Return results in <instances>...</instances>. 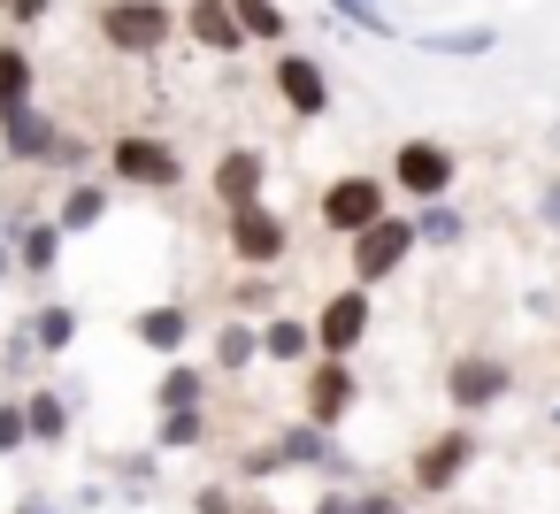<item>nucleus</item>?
<instances>
[{
	"mask_svg": "<svg viewBox=\"0 0 560 514\" xmlns=\"http://www.w3.org/2000/svg\"><path fill=\"white\" fill-rule=\"evenodd\" d=\"M101 39L124 55H154L170 39V9L162 0H116V9H101Z\"/></svg>",
	"mask_w": 560,
	"mask_h": 514,
	"instance_id": "obj_1",
	"label": "nucleus"
},
{
	"mask_svg": "<svg viewBox=\"0 0 560 514\" xmlns=\"http://www.w3.org/2000/svg\"><path fill=\"white\" fill-rule=\"evenodd\" d=\"M407 246H415V231H407V223H392V215H376L369 231H353V277H361V284L392 277V269L407 261Z\"/></svg>",
	"mask_w": 560,
	"mask_h": 514,
	"instance_id": "obj_2",
	"label": "nucleus"
},
{
	"mask_svg": "<svg viewBox=\"0 0 560 514\" xmlns=\"http://www.w3.org/2000/svg\"><path fill=\"white\" fill-rule=\"evenodd\" d=\"M384 215V185L376 177H338L330 192H323V223L330 231H369Z\"/></svg>",
	"mask_w": 560,
	"mask_h": 514,
	"instance_id": "obj_3",
	"label": "nucleus"
},
{
	"mask_svg": "<svg viewBox=\"0 0 560 514\" xmlns=\"http://www.w3.org/2000/svg\"><path fill=\"white\" fill-rule=\"evenodd\" d=\"M231 254H238V261H254V269H269V261L284 254V223H277L261 200L231 208Z\"/></svg>",
	"mask_w": 560,
	"mask_h": 514,
	"instance_id": "obj_4",
	"label": "nucleus"
},
{
	"mask_svg": "<svg viewBox=\"0 0 560 514\" xmlns=\"http://www.w3.org/2000/svg\"><path fill=\"white\" fill-rule=\"evenodd\" d=\"M399 192H422V200L453 192V154L438 139H407L399 147Z\"/></svg>",
	"mask_w": 560,
	"mask_h": 514,
	"instance_id": "obj_5",
	"label": "nucleus"
},
{
	"mask_svg": "<svg viewBox=\"0 0 560 514\" xmlns=\"http://www.w3.org/2000/svg\"><path fill=\"white\" fill-rule=\"evenodd\" d=\"M277 93H284L292 116H323V108H330V78H323V62H307V55H284V62H277Z\"/></svg>",
	"mask_w": 560,
	"mask_h": 514,
	"instance_id": "obj_6",
	"label": "nucleus"
},
{
	"mask_svg": "<svg viewBox=\"0 0 560 514\" xmlns=\"http://www.w3.org/2000/svg\"><path fill=\"white\" fill-rule=\"evenodd\" d=\"M116 177H131V185H177V154L162 139H116Z\"/></svg>",
	"mask_w": 560,
	"mask_h": 514,
	"instance_id": "obj_7",
	"label": "nucleus"
},
{
	"mask_svg": "<svg viewBox=\"0 0 560 514\" xmlns=\"http://www.w3.org/2000/svg\"><path fill=\"white\" fill-rule=\"evenodd\" d=\"M192 39L200 47H215V55H238L246 47V24H238V9H231V0H192Z\"/></svg>",
	"mask_w": 560,
	"mask_h": 514,
	"instance_id": "obj_8",
	"label": "nucleus"
},
{
	"mask_svg": "<svg viewBox=\"0 0 560 514\" xmlns=\"http://www.w3.org/2000/svg\"><path fill=\"white\" fill-rule=\"evenodd\" d=\"M445 392H453L460 407H491V399L506 392V369H499V361H483V353H468V361H453Z\"/></svg>",
	"mask_w": 560,
	"mask_h": 514,
	"instance_id": "obj_9",
	"label": "nucleus"
},
{
	"mask_svg": "<svg viewBox=\"0 0 560 514\" xmlns=\"http://www.w3.org/2000/svg\"><path fill=\"white\" fill-rule=\"evenodd\" d=\"M361 330H369V300H361V292H338V300L323 307V323H315L323 353H346V346H353Z\"/></svg>",
	"mask_w": 560,
	"mask_h": 514,
	"instance_id": "obj_10",
	"label": "nucleus"
},
{
	"mask_svg": "<svg viewBox=\"0 0 560 514\" xmlns=\"http://www.w3.org/2000/svg\"><path fill=\"white\" fill-rule=\"evenodd\" d=\"M215 200H223V208L261 200V154H223V170H215Z\"/></svg>",
	"mask_w": 560,
	"mask_h": 514,
	"instance_id": "obj_11",
	"label": "nucleus"
},
{
	"mask_svg": "<svg viewBox=\"0 0 560 514\" xmlns=\"http://www.w3.org/2000/svg\"><path fill=\"white\" fill-rule=\"evenodd\" d=\"M460 468H468V437H438V445H422V460H415V483H422V491H445Z\"/></svg>",
	"mask_w": 560,
	"mask_h": 514,
	"instance_id": "obj_12",
	"label": "nucleus"
},
{
	"mask_svg": "<svg viewBox=\"0 0 560 514\" xmlns=\"http://www.w3.org/2000/svg\"><path fill=\"white\" fill-rule=\"evenodd\" d=\"M346 407H353V376H346L338 361L315 369V384H307V414H315V422H338Z\"/></svg>",
	"mask_w": 560,
	"mask_h": 514,
	"instance_id": "obj_13",
	"label": "nucleus"
},
{
	"mask_svg": "<svg viewBox=\"0 0 560 514\" xmlns=\"http://www.w3.org/2000/svg\"><path fill=\"white\" fill-rule=\"evenodd\" d=\"M231 9H238L246 39H277V32H284V9H277V0H231Z\"/></svg>",
	"mask_w": 560,
	"mask_h": 514,
	"instance_id": "obj_14",
	"label": "nucleus"
},
{
	"mask_svg": "<svg viewBox=\"0 0 560 514\" xmlns=\"http://www.w3.org/2000/svg\"><path fill=\"white\" fill-rule=\"evenodd\" d=\"M24 93H32V62L16 47H0V108H16Z\"/></svg>",
	"mask_w": 560,
	"mask_h": 514,
	"instance_id": "obj_15",
	"label": "nucleus"
},
{
	"mask_svg": "<svg viewBox=\"0 0 560 514\" xmlns=\"http://www.w3.org/2000/svg\"><path fill=\"white\" fill-rule=\"evenodd\" d=\"M139 338H147V346H185V315H177V307H154V315L139 323Z\"/></svg>",
	"mask_w": 560,
	"mask_h": 514,
	"instance_id": "obj_16",
	"label": "nucleus"
},
{
	"mask_svg": "<svg viewBox=\"0 0 560 514\" xmlns=\"http://www.w3.org/2000/svg\"><path fill=\"white\" fill-rule=\"evenodd\" d=\"M261 346H269L277 361H300V353H307V330H300V323H269V338H261Z\"/></svg>",
	"mask_w": 560,
	"mask_h": 514,
	"instance_id": "obj_17",
	"label": "nucleus"
},
{
	"mask_svg": "<svg viewBox=\"0 0 560 514\" xmlns=\"http://www.w3.org/2000/svg\"><path fill=\"white\" fill-rule=\"evenodd\" d=\"M192 399H200V376H185V369H177V376L162 384V407H192Z\"/></svg>",
	"mask_w": 560,
	"mask_h": 514,
	"instance_id": "obj_18",
	"label": "nucleus"
},
{
	"mask_svg": "<svg viewBox=\"0 0 560 514\" xmlns=\"http://www.w3.org/2000/svg\"><path fill=\"white\" fill-rule=\"evenodd\" d=\"M162 437H170V445H192V437H200V414H192V407H170V430H162Z\"/></svg>",
	"mask_w": 560,
	"mask_h": 514,
	"instance_id": "obj_19",
	"label": "nucleus"
},
{
	"mask_svg": "<svg viewBox=\"0 0 560 514\" xmlns=\"http://www.w3.org/2000/svg\"><path fill=\"white\" fill-rule=\"evenodd\" d=\"M32 430H39V437H62V407H55V399H32Z\"/></svg>",
	"mask_w": 560,
	"mask_h": 514,
	"instance_id": "obj_20",
	"label": "nucleus"
},
{
	"mask_svg": "<svg viewBox=\"0 0 560 514\" xmlns=\"http://www.w3.org/2000/svg\"><path fill=\"white\" fill-rule=\"evenodd\" d=\"M24 445V414L16 407H0V453H16Z\"/></svg>",
	"mask_w": 560,
	"mask_h": 514,
	"instance_id": "obj_21",
	"label": "nucleus"
},
{
	"mask_svg": "<svg viewBox=\"0 0 560 514\" xmlns=\"http://www.w3.org/2000/svg\"><path fill=\"white\" fill-rule=\"evenodd\" d=\"M338 9H346V16H353V24H361V32H392V24H384V16H376V9H369V0H338Z\"/></svg>",
	"mask_w": 560,
	"mask_h": 514,
	"instance_id": "obj_22",
	"label": "nucleus"
},
{
	"mask_svg": "<svg viewBox=\"0 0 560 514\" xmlns=\"http://www.w3.org/2000/svg\"><path fill=\"white\" fill-rule=\"evenodd\" d=\"M24 261H32V269H47V261H55V231H32V254H24Z\"/></svg>",
	"mask_w": 560,
	"mask_h": 514,
	"instance_id": "obj_23",
	"label": "nucleus"
},
{
	"mask_svg": "<svg viewBox=\"0 0 560 514\" xmlns=\"http://www.w3.org/2000/svg\"><path fill=\"white\" fill-rule=\"evenodd\" d=\"M246 353H254V338H246V330H223V361H231V369H238V361H246Z\"/></svg>",
	"mask_w": 560,
	"mask_h": 514,
	"instance_id": "obj_24",
	"label": "nucleus"
},
{
	"mask_svg": "<svg viewBox=\"0 0 560 514\" xmlns=\"http://www.w3.org/2000/svg\"><path fill=\"white\" fill-rule=\"evenodd\" d=\"M9 16H16V24H32V16H47V0H9Z\"/></svg>",
	"mask_w": 560,
	"mask_h": 514,
	"instance_id": "obj_25",
	"label": "nucleus"
},
{
	"mask_svg": "<svg viewBox=\"0 0 560 514\" xmlns=\"http://www.w3.org/2000/svg\"><path fill=\"white\" fill-rule=\"evenodd\" d=\"M361 514H399V506H392V499H369V506H361Z\"/></svg>",
	"mask_w": 560,
	"mask_h": 514,
	"instance_id": "obj_26",
	"label": "nucleus"
},
{
	"mask_svg": "<svg viewBox=\"0 0 560 514\" xmlns=\"http://www.w3.org/2000/svg\"><path fill=\"white\" fill-rule=\"evenodd\" d=\"M246 514H269V506H246Z\"/></svg>",
	"mask_w": 560,
	"mask_h": 514,
	"instance_id": "obj_27",
	"label": "nucleus"
}]
</instances>
